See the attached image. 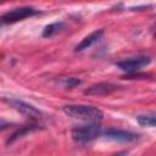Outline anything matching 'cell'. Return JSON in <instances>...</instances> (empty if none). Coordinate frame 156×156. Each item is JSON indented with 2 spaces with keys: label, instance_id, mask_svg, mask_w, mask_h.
<instances>
[{
  "label": "cell",
  "instance_id": "1",
  "mask_svg": "<svg viewBox=\"0 0 156 156\" xmlns=\"http://www.w3.org/2000/svg\"><path fill=\"white\" fill-rule=\"evenodd\" d=\"M62 110L67 116L87 122H99L104 117V112L100 108L88 105H66Z\"/></svg>",
  "mask_w": 156,
  "mask_h": 156
},
{
  "label": "cell",
  "instance_id": "2",
  "mask_svg": "<svg viewBox=\"0 0 156 156\" xmlns=\"http://www.w3.org/2000/svg\"><path fill=\"white\" fill-rule=\"evenodd\" d=\"M102 133V129L96 122H91L87 126H78L74 127L71 132V136L76 143L79 144H87L93 140H95L98 136H100Z\"/></svg>",
  "mask_w": 156,
  "mask_h": 156
},
{
  "label": "cell",
  "instance_id": "3",
  "mask_svg": "<svg viewBox=\"0 0 156 156\" xmlns=\"http://www.w3.org/2000/svg\"><path fill=\"white\" fill-rule=\"evenodd\" d=\"M40 11L34 9V7H30V6H24V7H17V9H13L6 13H4L0 18V22L1 23H16L18 21H22L27 17H32V16H35L38 15Z\"/></svg>",
  "mask_w": 156,
  "mask_h": 156
},
{
  "label": "cell",
  "instance_id": "4",
  "mask_svg": "<svg viewBox=\"0 0 156 156\" xmlns=\"http://www.w3.org/2000/svg\"><path fill=\"white\" fill-rule=\"evenodd\" d=\"M150 62H151V57L140 56V57H134V58H129V60L116 62V66L118 68H121L122 71L127 72V73H132V72H136L140 68L147 66Z\"/></svg>",
  "mask_w": 156,
  "mask_h": 156
},
{
  "label": "cell",
  "instance_id": "5",
  "mask_svg": "<svg viewBox=\"0 0 156 156\" xmlns=\"http://www.w3.org/2000/svg\"><path fill=\"white\" fill-rule=\"evenodd\" d=\"M106 138L111 139V140H116V141H121V143H133L139 139V134L129 132V130H123V129H106L102 130V133Z\"/></svg>",
  "mask_w": 156,
  "mask_h": 156
},
{
  "label": "cell",
  "instance_id": "6",
  "mask_svg": "<svg viewBox=\"0 0 156 156\" xmlns=\"http://www.w3.org/2000/svg\"><path fill=\"white\" fill-rule=\"evenodd\" d=\"M7 102L16 110L18 111L20 113L27 116V117H30V118H38L40 117L43 113L40 110H38L35 106L30 105V104H27L24 101H21V100H17V99H10L7 100Z\"/></svg>",
  "mask_w": 156,
  "mask_h": 156
},
{
  "label": "cell",
  "instance_id": "7",
  "mask_svg": "<svg viewBox=\"0 0 156 156\" xmlns=\"http://www.w3.org/2000/svg\"><path fill=\"white\" fill-rule=\"evenodd\" d=\"M118 89H119V87L113 84V83L101 82V83H98V84L89 87L84 91V94L85 95H93V96H102V95H110Z\"/></svg>",
  "mask_w": 156,
  "mask_h": 156
},
{
  "label": "cell",
  "instance_id": "8",
  "mask_svg": "<svg viewBox=\"0 0 156 156\" xmlns=\"http://www.w3.org/2000/svg\"><path fill=\"white\" fill-rule=\"evenodd\" d=\"M104 35V30L102 29H98V30H94L93 33H90L89 35H87L84 39H82V41L76 46L74 51L76 52H79V51H83L88 48H90L93 44H95L96 41H99Z\"/></svg>",
  "mask_w": 156,
  "mask_h": 156
},
{
  "label": "cell",
  "instance_id": "9",
  "mask_svg": "<svg viewBox=\"0 0 156 156\" xmlns=\"http://www.w3.org/2000/svg\"><path fill=\"white\" fill-rule=\"evenodd\" d=\"M38 129H40V127H39L38 124L23 126V127H21L20 129H17V130L9 138V140H7L6 143H7V144H12L13 141L18 140L20 138H23L24 135H27V134H29V133H32V132H35V130H38Z\"/></svg>",
  "mask_w": 156,
  "mask_h": 156
},
{
  "label": "cell",
  "instance_id": "10",
  "mask_svg": "<svg viewBox=\"0 0 156 156\" xmlns=\"http://www.w3.org/2000/svg\"><path fill=\"white\" fill-rule=\"evenodd\" d=\"M63 28H65V23L63 22H54V23H50V24H48L44 28L43 37L44 38H50V37L57 34L58 32H61Z\"/></svg>",
  "mask_w": 156,
  "mask_h": 156
},
{
  "label": "cell",
  "instance_id": "11",
  "mask_svg": "<svg viewBox=\"0 0 156 156\" xmlns=\"http://www.w3.org/2000/svg\"><path fill=\"white\" fill-rule=\"evenodd\" d=\"M136 121L140 126H146V127H155L156 124V117L154 112L147 115H140L136 117Z\"/></svg>",
  "mask_w": 156,
  "mask_h": 156
},
{
  "label": "cell",
  "instance_id": "12",
  "mask_svg": "<svg viewBox=\"0 0 156 156\" xmlns=\"http://www.w3.org/2000/svg\"><path fill=\"white\" fill-rule=\"evenodd\" d=\"M80 83H82V80H79V79H77V78H66V79H63V80L61 82V84H62L65 88H69V89H72V88L79 85Z\"/></svg>",
  "mask_w": 156,
  "mask_h": 156
},
{
  "label": "cell",
  "instance_id": "13",
  "mask_svg": "<svg viewBox=\"0 0 156 156\" xmlns=\"http://www.w3.org/2000/svg\"><path fill=\"white\" fill-rule=\"evenodd\" d=\"M11 127V123H7V122H0V132L2 130H6Z\"/></svg>",
  "mask_w": 156,
  "mask_h": 156
},
{
  "label": "cell",
  "instance_id": "14",
  "mask_svg": "<svg viewBox=\"0 0 156 156\" xmlns=\"http://www.w3.org/2000/svg\"><path fill=\"white\" fill-rule=\"evenodd\" d=\"M7 0H0V4H2V2H6Z\"/></svg>",
  "mask_w": 156,
  "mask_h": 156
}]
</instances>
